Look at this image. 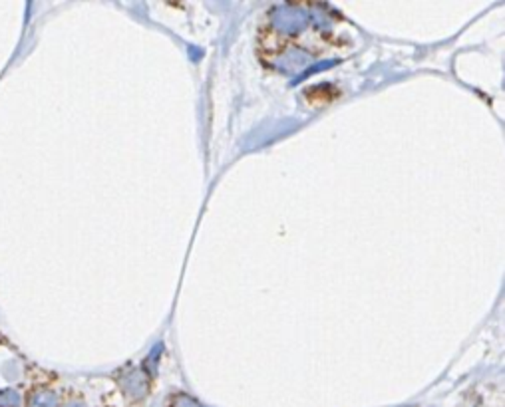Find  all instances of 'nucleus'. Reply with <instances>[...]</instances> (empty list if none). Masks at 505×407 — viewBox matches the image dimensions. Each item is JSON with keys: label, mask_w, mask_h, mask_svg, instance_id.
Returning a JSON list of instances; mask_svg holds the SVG:
<instances>
[{"label": "nucleus", "mask_w": 505, "mask_h": 407, "mask_svg": "<svg viewBox=\"0 0 505 407\" xmlns=\"http://www.w3.org/2000/svg\"><path fill=\"white\" fill-rule=\"evenodd\" d=\"M30 385L25 395V407H58V394L44 380L30 376Z\"/></svg>", "instance_id": "1"}, {"label": "nucleus", "mask_w": 505, "mask_h": 407, "mask_svg": "<svg viewBox=\"0 0 505 407\" xmlns=\"http://www.w3.org/2000/svg\"><path fill=\"white\" fill-rule=\"evenodd\" d=\"M66 407H82V406H78V404H70V406H66Z\"/></svg>", "instance_id": "2"}]
</instances>
